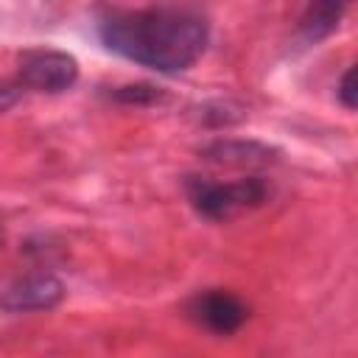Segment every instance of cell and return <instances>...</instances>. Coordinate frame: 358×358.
Returning <instances> with one entry per match:
<instances>
[{"instance_id": "obj_1", "label": "cell", "mask_w": 358, "mask_h": 358, "mask_svg": "<svg viewBox=\"0 0 358 358\" xmlns=\"http://www.w3.org/2000/svg\"><path fill=\"white\" fill-rule=\"evenodd\" d=\"M95 31L106 50L162 76L190 70L210 42L207 17L185 3L109 8L98 14Z\"/></svg>"}, {"instance_id": "obj_2", "label": "cell", "mask_w": 358, "mask_h": 358, "mask_svg": "<svg viewBox=\"0 0 358 358\" xmlns=\"http://www.w3.org/2000/svg\"><path fill=\"white\" fill-rule=\"evenodd\" d=\"M185 193L193 210L204 221H229L238 213L255 210L268 201L271 185L263 176H243L235 182H215L204 176H187Z\"/></svg>"}, {"instance_id": "obj_3", "label": "cell", "mask_w": 358, "mask_h": 358, "mask_svg": "<svg viewBox=\"0 0 358 358\" xmlns=\"http://www.w3.org/2000/svg\"><path fill=\"white\" fill-rule=\"evenodd\" d=\"M14 81L22 90L59 95L78 81V62L67 50L28 48V50H22V56L17 62V78Z\"/></svg>"}, {"instance_id": "obj_4", "label": "cell", "mask_w": 358, "mask_h": 358, "mask_svg": "<svg viewBox=\"0 0 358 358\" xmlns=\"http://www.w3.org/2000/svg\"><path fill=\"white\" fill-rule=\"evenodd\" d=\"M187 316L199 327H204V330H210L215 336H232L246 324L249 305L232 291L207 288V291H199L187 302Z\"/></svg>"}, {"instance_id": "obj_5", "label": "cell", "mask_w": 358, "mask_h": 358, "mask_svg": "<svg viewBox=\"0 0 358 358\" xmlns=\"http://www.w3.org/2000/svg\"><path fill=\"white\" fill-rule=\"evenodd\" d=\"M62 299H64V282L48 271H39V274L14 280L6 291H0V310L6 313L53 310Z\"/></svg>"}, {"instance_id": "obj_6", "label": "cell", "mask_w": 358, "mask_h": 358, "mask_svg": "<svg viewBox=\"0 0 358 358\" xmlns=\"http://www.w3.org/2000/svg\"><path fill=\"white\" fill-rule=\"evenodd\" d=\"M201 157L215 165L232 168H263L277 159V151L257 140H213L201 148Z\"/></svg>"}, {"instance_id": "obj_7", "label": "cell", "mask_w": 358, "mask_h": 358, "mask_svg": "<svg viewBox=\"0 0 358 358\" xmlns=\"http://www.w3.org/2000/svg\"><path fill=\"white\" fill-rule=\"evenodd\" d=\"M352 0H310L299 17V34L305 42H319L330 36L338 22L344 20V11Z\"/></svg>"}, {"instance_id": "obj_8", "label": "cell", "mask_w": 358, "mask_h": 358, "mask_svg": "<svg viewBox=\"0 0 358 358\" xmlns=\"http://www.w3.org/2000/svg\"><path fill=\"white\" fill-rule=\"evenodd\" d=\"M109 98L123 106H154L165 101V92L154 84H120L109 92Z\"/></svg>"}, {"instance_id": "obj_9", "label": "cell", "mask_w": 358, "mask_h": 358, "mask_svg": "<svg viewBox=\"0 0 358 358\" xmlns=\"http://www.w3.org/2000/svg\"><path fill=\"white\" fill-rule=\"evenodd\" d=\"M336 98L341 101V106H347V109H355L358 98H355V70H352V67H347V70L341 73V78H338V87H336Z\"/></svg>"}, {"instance_id": "obj_10", "label": "cell", "mask_w": 358, "mask_h": 358, "mask_svg": "<svg viewBox=\"0 0 358 358\" xmlns=\"http://www.w3.org/2000/svg\"><path fill=\"white\" fill-rule=\"evenodd\" d=\"M22 87L11 78V81H0V112H6V109H11L20 98H22Z\"/></svg>"}, {"instance_id": "obj_11", "label": "cell", "mask_w": 358, "mask_h": 358, "mask_svg": "<svg viewBox=\"0 0 358 358\" xmlns=\"http://www.w3.org/2000/svg\"><path fill=\"white\" fill-rule=\"evenodd\" d=\"M6 241V229H3V221H0V243Z\"/></svg>"}]
</instances>
